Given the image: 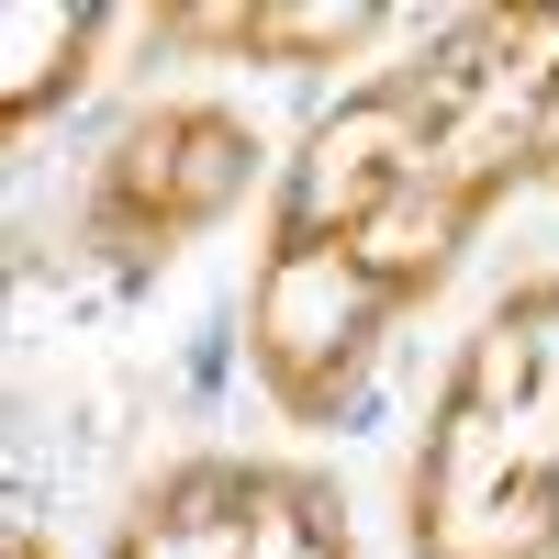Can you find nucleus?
<instances>
[{"instance_id": "f257e3e1", "label": "nucleus", "mask_w": 559, "mask_h": 559, "mask_svg": "<svg viewBox=\"0 0 559 559\" xmlns=\"http://www.w3.org/2000/svg\"><path fill=\"white\" fill-rule=\"evenodd\" d=\"M559 191V0L448 12L403 68L347 90L292 157L247 358L292 426L358 414L381 336L471 258L503 191Z\"/></svg>"}, {"instance_id": "423d86ee", "label": "nucleus", "mask_w": 559, "mask_h": 559, "mask_svg": "<svg viewBox=\"0 0 559 559\" xmlns=\"http://www.w3.org/2000/svg\"><path fill=\"white\" fill-rule=\"evenodd\" d=\"M102 23L112 12H90V0H79V12H12V23H0V34H12V79H0V123H34L45 102H57V90L90 68V45H102Z\"/></svg>"}, {"instance_id": "0eeeda50", "label": "nucleus", "mask_w": 559, "mask_h": 559, "mask_svg": "<svg viewBox=\"0 0 559 559\" xmlns=\"http://www.w3.org/2000/svg\"><path fill=\"white\" fill-rule=\"evenodd\" d=\"M12 559H45V537H34V526H12Z\"/></svg>"}, {"instance_id": "7ed1b4c3", "label": "nucleus", "mask_w": 559, "mask_h": 559, "mask_svg": "<svg viewBox=\"0 0 559 559\" xmlns=\"http://www.w3.org/2000/svg\"><path fill=\"white\" fill-rule=\"evenodd\" d=\"M102 559H347V503L324 471L280 459H179L134 492Z\"/></svg>"}, {"instance_id": "20e7f679", "label": "nucleus", "mask_w": 559, "mask_h": 559, "mask_svg": "<svg viewBox=\"0 0 559 559\" xmlns=\"http://www.w3.org/2000/svg\"><path fill=\"white\" fill-rule=\"evenodd\" d=\"M258 179V134L224 102H168L146 123H123V146L102 157V191H90V236L112 258H157L179 236H202Z\"/></svg>"}, {"instance_id": "39448f33", "label": "nucleus", "mask_w": 559, "mask_h": 559, "mask_svg": "<svg viewBox=\"0 0 559 559\" xmlns=\"http://www.w3.org/2000/svg\"><path fill=\"white\" fill-rule=\"evenodd\" d=\"M381 23H392L381 0H179V12H157V45H179V57H258V68H324L347 45H369Z\"/></svg>"}, {"instance_id": "f03ea898", "label": "nucleus", "mask_w": 559, "mask_h": 559, "mask_svg": "<svg viewBox=\"0 0 559 559\" xmlns=\"http://www.w3.org/2000/svg\"><path fill=\"white\" fill-rule=\"evenodd\" d=\"M403 537L414 559H559V269L515 280L448 358Z\"/></svg>"}]
</instances>
